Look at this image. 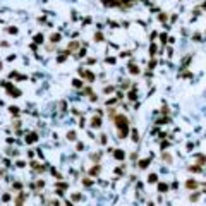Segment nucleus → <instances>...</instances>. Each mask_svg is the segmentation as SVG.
<instances>
[{
    "label": "nucleus",
    "instance_id": "393cba45",
    "mask_svg": "<svg viewBox=\"0 0 206 206\" xmlns=\"http://www.w3.org/2000/svg\"><path fill=\"white\" fill-rule=\"evenodd\" d=\"M204 161H206V158H204V156H197V165H203Z\"/></svg>",
    "mask_w": 206,
    "mask_h": 206
},
{
    "label": "nucleus",
    "instance_id": "ddd939ff",
    "mask_svg": "<svg viewBox=\"0 0 206 206\" xmlns=\"http://www.w3.org/2000/svg\"><path fill=\"white\" fill-rule=\"evenodd\" d=\"M158 191H160V192H167V191H168V186L161 182V184H158Z\"/></svg>",
    "mask_w": 206,
    "mask_h": 206
},
{
    "label": "nucleus",
    "instance_id": "dca6fc26",
    "mask_svg": "<svg viewBox=\"0 0 206 206\" xmlns=\"http://www.w3.org/2000/svg\"><path fill=\"white\" fill-rule=\"evenodd\" d=\"M156 180H158V175H156V173H151L150 177H148V182H150V184H151V182H156Z\"/></svg>",
    "mask_w": 206,
    "mask_h": 206
},
{
    "label": "nucleus",
    "instance_id": "aec40b11",
    "mask_svg": "<svg viewBox=\"0 0 206 206\" xmlns=\"http://www.w3.org/2000/svg\"><path fill=\"white\" fill-rule=\"evenodd\" d=\"M23 201H24V194H21L17 199H16V204H17V206H23Z\"/></svg>",
    "mask_w": 206,
    "mask_h": 206
},
{
    "label": "nucleus",
    "instance_id": "a878e982",
    "mask_svg": "<svg viewBox=\"0 0 206 206\" xmlns=\"http://www.w3.org/2000/svg\"><path fill=\"white\" fill-rule=\"evenodd\" d=\"M191 172H201V167H189Z\"/></svg>",
    "mask_w": 206,
    "mask_h": 206
},
{
    "label": "nucleus",
    "instance_id": "4be33fe9",
    "mask_svg": "<svg viewBox=\"0 0 206 206\" xmlns=\"http://www.w3.org/2000/svg\"><path fill=\"white\" fill-rule=\"evenodd\" d=\"M67 53H69V52H65V53H60V57L57 58V62H64V60H65V57H67Z\"/></svg>",
    "mask_w": 206,
    "mask_h": 206
},
{
    "label": "nucleus",
    "instance_id": "c85d7f7f",
    "mask_svg": "<svg viewBox=\"0 0 206 206\" xmlns=\"http://www.w3.org/2000/svg\"><path fill=\"white\" fill-rule=\"evenodd\" d=\"M9 110H10V112H12V113H19V108H17V107H10Z\"/></svg>",
    "mask_w": 206,
    "mask_h": 206
},
{
    "label": "nucleus",
    "instance_id": "b1692460",
    "mask_svg": "<svg viewBox=\"0 0 206 206\" xmlns=\"http://www.w3.org/2000/svg\"><path fill=\"white\" fill-rule=\"evenodd\" d=\"M103 40V34L101 33H96V34H94V41H101Z\"/></svg>",
    "mask_w": 206,
    "mask_h": 206
},
{
    "label": "nucleus",
    "instance_id": "473e14b6",
    "mask_svg": "<svg viewBox=\"0 0 206 206\" xmlns=\"http://www.w3.org/2000/svg\"><path fill=\"white\" fill-rule=\"evenodd\" d=\"M100 141H101V144H107V136H101Z\"/></svg>",
    "mask_w": 206,
    "mask_h": 206
},
{
    "label": "nucleus",
    "instance_id": "20e7f679",
    "mask_svg": "<svg viewBox=\"0 0 206 206\" xmlns=\"http://www.w3.org/2000/svg\"><path fill=\"white\" fill-rule=\"evenodd\" d=\"M91 127L93 129H100L101 127V119H100V117H93V119H91Z\"/></svg>",
    "mask_w": 206,
    "mask_h": 206
},
{
    "label": "nucleus",
    "instance_id": "6e6552de",
    "mask_svg": "<svg viewBox=\"0 0 206 206\" xmlns=\"http://www.w3.org/2000/svg\"><path fill=\"white\" fill-rule=\"evenodd\" d=\"M36 139H38V137H36V134H34V132H31L29 136H26V143H28V144H31V143L36 141Z\"/></svg>",
    "mask_w": 206,
    "mask_h": 206
},
{
    "label": "nucleus",
    "instance_id": "f03ea898",
    "mask_svg": "<svg viewBox=\"0 0 206 206\" xmlns=\"http://www.w3.org/2000/svg\"><path fill=\"white\" fill-rule=\"evenodd\" d=\"M4 86L7 88V91H9V93L12 94V96H14V98H17V96H19V94H21V91H19V89H16V88H12V86H10L9 83H4Z\"/></svg>",
    "mask_w": 206,
    "mask_h": 206
},
{
    "label": "nucleus",
    "instance_id": "5701e85b",
    "mask_svg": "<svg viewBox=\"0 0 206 206\" xmlns=\"http://www.w3.org/2000/svg\"><path fill=\"white\" fill-rule=\"evenodd\" d=\"M191 201H197L199 199V192H196V194H191V197H189Z\"/></svg>",
    "mask_w": 206,
    "mask_h": 206
},
{
    "label": "nucleus",
    "instance_id": "e433bc0d",
    "mask_svg": "<svg viewBox=\"0 0 206 206\" xmlns=\"http://www.w3.org/2000/svg\"><path fill=\"white\" fill-rule=\"evenodd\" d=\"M148 206H154V204H153V203H150V204H148Z\"/></svg>",
    "mask_w": 206,
    "mask_h": 206
},
{
    "label": "nucleus",
    "instance_id": "cd10ccee",
    "mask_svg": "<svg viewBox=\"0 0 206 206\" xmlns=\"http://www.w3.org/2000/svg\"><path fill=\"white\" fill-rule=\"evenodd\" d=\"M129 98H131V100H136V98H137V96H136V91H134V89H132V91L129 93Z\"/></svg>",
    "mask_w": 206,
    "mask_h": 206
},
{
    "label": "nucleus",
    "instance_id": "9b49d317",
    "mask_svg": "<svg viewBox=\"0 0 206 206\" xmlns=\"http://www.w3.org/2000/svg\"><path fill=\"white\" fill-rule=\"evenodd\" d=\"M77 47H79V41H72L70 45H69V48H67V52H69V55H70V52H72V50H76Z\"/></svg>",
    "mask_w": 206,
    "mask_h": 206
},
{
    "label": "nucleus",
    "instance_id": "f3484780",
    "mask_svg": "<svg viewBox=\"0 0 206 206\" xmlns=\"http://www.w3.org/2000/svg\"><path fill=\"white\" fill-rule=\"evenodd\" d=\"M67 139H69V141H74V139H76V132H74V131L67 132Z\"/></svg>",
    "mask_w": 206,
    "mask_h": 206
},
{
    "label": "nucleus",
    "instance_id": "f704fd0d",
    "mask_svg": "<svg viewBox=\"0 0 206 206\" xmlns=\"http://www.w3.org/2000/svg\"><path fill=\"white\" fill-rule=\"evenodd\" d=\"M161 112H163V113H167V112H168V107H167V105H163V108H161Z\"/></svg>",
    "mask_w": 206,
    "mask_h": 206
},
{
    "label": "nucleus",
    "instance_id": "7ed1b4c3",
    "mask_svg": "<svg viewBox=\"0 0 206 206\" xmlns=\"http://www.w3.org/2000/svg\"><path fill=\"white\" fill-rule=\"evenodd\" d=\"M79 74L83 76L84 79H88L89 83H93V81H94V76L91 74V72H88V70H83V69H79Z\"/></svg>",
    "mask_w": 206,
    "mask_h": 206
},
{
    "label": "nucleus",
    "instance_id": "f257e3e1",
    "mask_svg": "<svg viewBox=\"0 0 206 206\" xmlns=\"http://www.w3.org/2000/svg\"><path fill=\"white\" fill-rule=\"evenodd\" d=\"M113 122H115V127H117V134H119V137H120V139L127 137L129 120H127L124 115H115V117H113Z\"/></svg>",
    "mask_w": 206,
    "mask_h": 206
},
{
    "label": "nucleus",
    "instance_id": "4c0bfd02",
    "mask_svg": "<svg viewBox=\"0 0 206 206\" xmlns=\"http://www.w3.org/2000/svg\"><path fill=\"white\" fill-rule=\"evenodd\" d=\"M0 69H2V62H0Z\"/></svg>",
    "mask_w": 206,
    "mask_h": 206
},
{
    "label": "nucleus",
    "instance_id": "4468645a",
    "mask_svg": "<svg viewBox=\"0 0 206 206\" xmlns=\"http://www.w3.org/2000/svg\"><path fill=\"white\" fill-rule=\"evenodd\" d=\"M100 170H101V167L96 165V167H93L91 170H89V173H91V175H96V173H100Z\"/></svg>",
    "mask_w": 206,
    "mask_h": 206
},
{
    "label": "nucleus",
    "instance_id": "7c9ffc66",
    "mask_svg": "<svg viewBox=\"0 0 206 206\" xmlns=\"http://www.w3.org/2000/svg\"><path fill=\"white\" fill-rule=\"evenodd\" d=\"M72 199H74V201H79V199H81V194H74V196H72Z\"/></svg>",
    "mask_w": 206,
    "mask_h": 206
},
{
    "label": "nucleus",
    "instance_id": "1a4fd4ad",
    "mask_svg": "<svg viewBox=\"0 0 206 206\" xmlns=\"http://www.w3.org/2000/svg\"><path fill=\"white\" fill-rule=\"evenodd\" d=\"M186 187H187V189H196V187H197V182H196V180H187V182H186Z\"/></svg>",
    "mask_w": 206,
    "mask_h": 206
},
{
    "label": "nucleus",
    "instance_id": "2f4dec72",
    "mask_svg": "<svg viewBox=\"0 0 206 206\" xmlns=\"http://www.w3.org/2000/svg\"><path fill=\"white\" fill-rule=\"evenodd\" d=\"M154 52H156V47L151 45V47H150V53H154Z\"/></svg>",
    "mask_w": 206,
    "mask_h": 206
},
{
    "label": "nucleus",
    "instance_id": "6ab92c4d",
    "mask_svg": "<svg viewBox=\"0 0 206 206\" xmlns=\"http://www.w3.org/2000/svg\"><path fill=\"white\" fill-rule=\"evenodd\" d=\"M72 84H74L76 88H83V81H81V79H74V81H72Z\"/></svg>",
    "mask_w": 206,
    "mask_h": 206
},
{
    "label": "nucleus",
    "instance_id": "72a5a7b5",
    "mask_svg": "<svg viewBox=\"0 0 206 206\" xmlns=\"http://www.w3.org/2000/svg\"><path fill=\"white\" fill-rule=\"evenodd\" d=\"M84 124H86V120H84V119H81V120H79V126H81V127H84Z\"/></svg>",
    "mask_w": 206,
    "mask_h": 206
},
{
    "label": "nucleus",
    "instance_id": "a211bd4d",
    "mask_svg": "<svg viewBox=\"0 0 206 206\" xmlns=\"http://www.w3.org/2000/svg\"><path fill=\"white\" fill-rule=\"evenodd\" d=\"M132 141H134V143H137V141H139V134H137V131H136V129L132 131Z\"/></svg>",
    "mask_w": 206,
    "mask_h": 206
},
{
    "label": "nucleus",
    "instance_id": "423d86ee",
    "mask_svg": "<svg viewBox=\"0 0 206 206\" xmlns=\"http://www.w3.org/2000/svg\"><path fill=\"white\" fill-rule=\"evenodd\" d=\"M103 4L110 5V7H117V5H120V0H103Z\"/></svg>",
    "mask_w": 206,
    "mask_h": 206
},
{
    "label": "nucleus",
    "instance_id": "f8f14e48",
    "mask_svg": "<svg viewBox=\"0 0 206 206\" xmlns=\"http://www.w3.org/2000/svg\"><path fill=\"white\" fill-rule=\"evenodd\" d=\"M60 38H62V36L57 33V34H52V36H50V41H52V43H58V41H60Z\"/></svg>",
    "mask_w": 206,
    "mask_h": 206
},
{
    "label": "nucleus",
    "instance_id": "412c9836",
    "mask_svg": "<svg viewBox=\"0 0 206 206\" xmlns=\"http://www.w3.org/2000/svg\"><path fill=\"white\" fill-rule=\"evenodd\" d=\"M34 43H43V34H36L34 36Z\"/></svg>",
    "mask_w": 206,
    "mask_h": 206
},
{
    "label": "nucleus",
    "instance_id": "bb28decb",
    "mask_svg": "<svg viewBox=\"0 0 206 206\" xmlns=\"http://www.w3.org/2000/svg\"><path fill=\"white\" fill-rule=\"evenodd\" d=\"M129 86H131V81H124V83H122V88H124V89H127Z\"/></svg>",
    "mask_w": 206,
    "mask_h": 206
},
{
    "label": "nucleus",
    "instance_id": "0eeeda50",
    "mask_svg": "<svg viewBox=\"0 0 206 206\" xmlns=\"http://www.w3.org/2000/svg\"><path fill=\"white\" fill-rule=\"evenodd\" d=\"M113 156H115L117 160H124V158H126V153H124L122 150H115V153H113Z\"/></svg>",
    "mask_w": 206,
    "mask_h": 206
},
{
    "label": "nucleus",
    "instance_id": "2eb2a0df",
    "mask_svg": "<svg viewBox=\"0 0 206 206\" xmlns=\"http://www.w3.org/2000/svg\"><path fill=\"white\" fill-rule=\"evenodd\" d=\"M161 158H163V161H167V163H172V156L168 153H163V154H161Z\"/></svg>",
    "mask_w": 206,
    "mask_h": 206
},
{
    "label": "nucleus",
    "instance_id": "c9c22d12",
    "mask_svg": "<svg viewBox=\"0 0 206 206\" xmlns=\"http://www.w3.org/2000/svg\"><path fill=\"white\" fill-rule=\"evenodd\" d=\"M154 65H156V62H154V60H151V62H150V69H153Z\"/></svg>",
    "mask_w": 206,
    "mask_h": 206
},
{
    "label": "nucleus",
    "instance_id": "9d476101",
    "mask_svg": "<svg viewBox=\"0 0 206 206\" xmlns=\"http://www.w3.org/2000/svg\"><path fill=\"white\" fill-rule=\"evenodd\" d=\"M150 161H151V158H146V160H141L139 161V168H146L150 165Z\"/></svg>",
    "mask_w": 206,
    "mask_h": 206
},
{
    "label": "nucleus",
    "instance_id": "39448f33",
    "mask_svg": "<svg viewBox=\"0 0 206 206\" xmlns=\"http://www.w3.org/2000/svg\"><path fill=\"white\" fill-rule=\"evenodd\" d=\"M129 72H131V74H139V67H137L134 62L129 64Z\"/></svg>",
    "mask_w": 206,
    "mask_h": 206
},
{
    "label": "nucleus",
    "instance_id": "c756f323",
    "mask_svg": "<svg viewBox=\"0 0 206 206\" xmlns=\"http://www.w3.org/2000/svg\"><path fill=\"white\" fill-rule=\"evenodd\" d=\"M113 91V86H107L105 88V93H112Z\"/></svg>",
    "mask_w": 206,
    "mask_h": 206
}]
</instances>
